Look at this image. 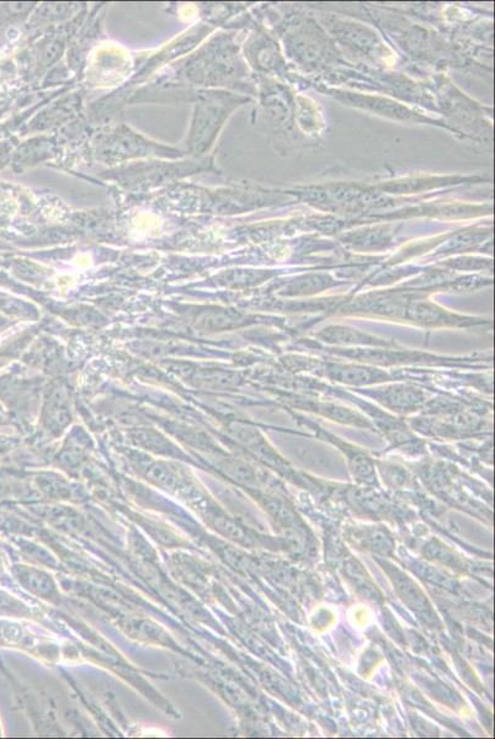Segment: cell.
<instances>
[{
	"label": "cell",
	"mask_w": 495,
	"mask_h": 739,
	"mask_svg": "<svg viewBox=\"0 0 495 739\" xmlns=\"http://www.w3.org/2000/svg\"><path fill=\"white\" fill-rule=\"evenodd\" d=\"M393 580H395L397 584V589L401 593L403 600H406L411 607L415 609L417 612H430V607H429L428 601L424 598V595L422 594V591L417 589V585L413 583L411 579L406 578V576H403L401 573H395Z\"/></svg>",
	"instance_id": "6da1fadb"
},
{
	"label": "cell",
	"mask_w": 495,
	"mask_h": 739,
	"mask_svg": "<svg viewBox=\"0 0 495 739\" xmlns=\"http://www.w3.org/2000/svg\"><path fill=\"white\" fill-rule=\"evenodd\" d=\"M28 576L31 577L28 578V585L35 593H37L44 598H50L51 595L55 593L56 590L55 584L48 576H46L42 572H30Z\"/></svg>",
	"instance_id": "7a4b0ae2"
}]
</instances>
